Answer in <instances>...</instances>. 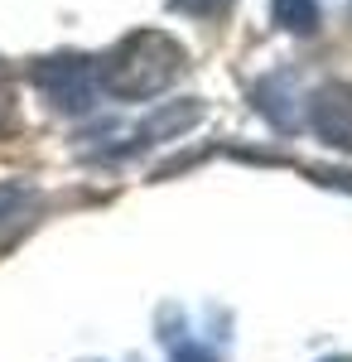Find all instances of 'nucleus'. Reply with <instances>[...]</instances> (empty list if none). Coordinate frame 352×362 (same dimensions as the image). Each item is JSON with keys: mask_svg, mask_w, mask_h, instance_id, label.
<instances>
[{"mask_svg": "<svg viewBox=\"0 0 352 362\" xmlns=\"http://www.w3.org/2000/svg\"><path fill=\"white\" fill-rule=\"evenodd\" d=\"M184 68H189L184 44L164 29H131L107 58H97L102 97L116 102H150L179 83Z\"/></svg>", "mask_w": 352, "mask_h": 362, "instance_id": "1", "label": "nucleus"}, {"mask_svg": "<svg viewBox=\"0 0 352 362\" xmlns=\"http://www.w3.org/2000/svg\"><path fill=\"white\" fill-rule=\"evenodd\" d=\"M34 87L54 102L58 112L68 116H87L102 97V78H97V58L87 54H54V58H39L29 68Z\"/></svg>", "mask_w": 352, "mask_h": 362, "instance_id": "2", "label": "nucleus"}, {"mask_svg": "<svg viewBox=\"0 0 352 362\" xmlns=\"http://www.w3.org/2000/svg\"><path fill=\"white\" fill-rule=\"evenodd\" d=\"M304 121L324 145L352 150V78H333V83L314 87L304 102Z\"/></svg>", "mask_w": 352, "mask_h": 362, "instance_id": "3", "label": "nucleus"}, {"mask_svg": "<svg viewBox=\"0 0 352 362\" xmlns=\"http://www.w3.org/2000/svg\"><path fill=\"white\" fill-rule=\"evenodd\" d=\"M256 112L266 116L275 131H295L304 121V92H299V78L290 68H280V73L256 83Z\"/></svg>", "mask_w": 352, "mask_h": 362, "instance_id": "4", "label": "nucleus"}, {"mask_svg": "<svg viewBox=\"0 0 352 362\" xmlns=\"http://www.w3.org/2000/svg\"><path fill=\"white\" fill-rule=\"evenodd\" d=\"M198 121H203V102H164V107H155L150 121L136 126V136H131L126 150H145V145L174 140V136H184L189 126H198Z\"/></svg>", "mask_w": 352, "mask_h": 362, "instance_id": "5", "label": "nucleus"}, {"mask_svg": "<svg viewBox=\"0 0 352 362\" xmlns=\"http://www.w3.org/2000/svg\"><path fill=\"white\" fill-rule=\"evenodd\" d=\"M271 15H275V25L290 29V34H314L319 20H324L319 0H271Z\"/></svg>", "mask_w": 352, "mask_h": 362, "instance_id": "6", "label": "nucleus"}, {"mask_svg": "<svg viewBox=\"0 0 352 362\" xmlns=\"http://www.w3.org/2000/svg\"><path fill=\"white\" fill-rule=\"evenodd\" d=\"M179 15H189V20H222L237 0H169Z\"/></svg>", "mask_w": 352, "mask_h": 362, "instance_id": "7", "label": "nucleus"}, {"mask_svg": "<svg viewBox=\"0 0 352 362\" xmlns=\"http://www.w3.org/2000/svg\"><path fill=\"white\" fill-rule=\"evenodd\" d=\"M15 126V83H10V73H5V63H0V136Z\"/></svg>", "mask_w": 352, "mask_h": 362, "instance_id": "8", "label": "nucleus"}, {"mask_svg": "<svg viewBox=\"0 0 352 362\" xmlns=\"http://www.w3.org/2000/svg\"><path fill=\"white\" fill-rule=\"evenodd\" d=\"M174 362H213V358H208L198 343H189V348H179V353H174Z\"/></svg>", "mask_w": 352, "mask_h": 362, "instance_id": "9", "label": "nucleus"}, {"mask_svg": "<svg viewBox=\"0 0 352 362\" xmlns=\"http://www.w3.org/2000/svg\"><path fill=\"white\" fill-rule=\"evenodd\" d=\"M348 362H352V358H348Z\"/></svg>", "mask_w": 352, "mask_h": 362, "instance_id": "10", "label": "nucleus"}]
</instances>
